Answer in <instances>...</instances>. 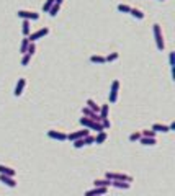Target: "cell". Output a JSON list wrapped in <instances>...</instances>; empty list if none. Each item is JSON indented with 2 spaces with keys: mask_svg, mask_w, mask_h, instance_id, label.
<instances>
[{
  "mask_svg": "<svg viewBox=\"0 0 175 196\" xmlns=\"http://www.w3.org/2000/svg\"><path fill=\"white\" fill-rule=\"evenodd\" d=\"M154 38H156V44H157V49L159 51H164L165 48V43H164V34H162V26L159 23H156L154 26Z\"/></svg>",
  "mask_w": 175,
  "mask_h": 196,
  "instance_id": "cell-1",
  "label": "cell"
},
{
  "mask_svg": "<svg viewBox=\"0 0 175 196\" xmlns=\"http://www.w3.org/2000/svg\"><path fill=\"white\" fill-rule=\"evenodd\" d=\"M105 178L108 180H116V181H126V183H133V177L126 175V173H115V172H106Z\"/></svg>",
  "mask_w": 175,
  "mask_h": 196,
  "instance_id": "cell-2",
  "label": "cell"
},
{
  "mask_svg": "<svg viewBox=\"0 0 175 196\" xmlns=\"http://www.w3.org/2000/svg\"><path fill=\"white\" fill-rule=\"evenodd\" d=\"M17 15L21 20H30V21L31 20H39V13L34 12V10H18Z\"/></svg>",
  "mask_w": 175,
  "mask_h": 196,
  "instance_id": "cell-3",
  "label": "cell"
},
{
  "mask_svg": "<svg viewBox=\"0 0 175 196\" xmlns=\"http://www.w3.org/2000/svg\"><path fill=\"white\" fill-rule=\"evenodd\" d=\"M118 92H120V80H118V78H115V80L111 82L110 95H108L110 103H116V100H118Z\"/></svg>",
  "mask_w": 175,
  "mask_h": 196,
  "instance_id": "cell-4",
  "label": "cell"
},
{
  "mask_svg": "<svg viewBox=\"0 0 175 196\" xmlns=\"http://www.w3.org/2000/svg\"><path fill=\"white\" fill-rule=\"evenodd\" d=\"M89 134H90V131L84 128V129H80V131H75V133L67 134V141L74 142V141H77V139H84V137H87Z\"/></svg>",
  "mask_w": 175,
  "mask_h": 196,
  "instance_id": "cell-5",
  "label": "cell"
},
{
  "mask_svg": "<svg viewBox=\"0 0 175 196\" xmlns=\"http://www.w3.org/2000/svg\"><path fill=\"white\" fill-rule=\"evenodd\" d=\"M82 116L89 118V119H90V121H93V123H101L100 114H98V113H95V111H92L90 108H87V106H84V108H82Z\"/></svg>",
  "mask_w": 175,
  "mask_h": 196,
  "instance_id": "cell-6",
  "label": "cell"
},
{
  "mask_svg": "<svg viewBox=\"0 0 175 196\" xmlns=\"http://www.w3.org/2000/svg\"><path fill=\"white\" fill-rule=\"evenodd\" d=\"M49 33V28L44 26V28H41V30L38 31H34V33H30V36H28V39H30V43H34V41H38L41 38H44V36Z\"/></svg>",
  "mask_w": 175,
  "mask_h": 196,
  "instance_id": "cell-7",
  "label": "cell"
},
{
  "mask_svg": "<svg viewBox=\"0 0 175 196\" xmlns=\"http://www.w3.org/2000/svg\"><path fill=\"white\" fill-rule=\"evenodd\" d=\"M48 137H51V139H57V141H67V134L62 133V131H57V129H49Z\"/></svg>",
  "mask_w": 175,
  "mask_h": 196,
  "instance_id": "cell-8",
  "label": "cell"
},
{
  "mask_svg": "<svg viewBox=\"0 0 175 196\" xmlns=\"http://www.w3.org/2000/svg\"><path fill=\"white\" fill-rule=\"evenodd\" d=\"M25 85H26V78H25V77H20L18 82H17V85H15V90H13V95L20 97L21 93H23V90H25Z\"/></svg>",
  "mask_w": 175,
  "mask_h": 196,
  "instance_id": "cell-9",
  "label": "cell"
},
{
  "mask_svg": "<svg viewBox=\"0 0 175 196\" xmlns=\"http://www.w3.org/2000/svg\"><path fill=\"white\" fill-rule=\"evenodd\" d=\"M108 193V188H101V186H95L93 190H89V191H85L84 196H103Z\"/></svg>",
  "mask_w": 175,
  "mask_h": 196,
  "instance_id": "cell-10",
  "label": "cell"
},
{
  "mask_svg": "<svg viewBox=\"0 0 175 196\" xmlns=\"http://www.w3.org/2000/svg\"><path fill=\"white\" fill-rule=\"evenodd\" d=\"M0 181H2L3 185H7L8 188H15V186H17V180H15V177H8V175H0Z\"/></svg>",
  "mask_w": 175,
  "mask_h": 196,
  "instance_id": "cell-11",
  "label": "cell"
},
{
  "mask_svg": "<svg viewBox=\"0 0 175 196\" xmlns=\"http://www.w3.org/2000/svg\"><path fill=\"white\" fill-rule=\"evenodd\" d=\"M0 175H8V177H15L17 175V170L12 168V167H7L3 163H0Z\"/></svg>",
  "mask_w": 175,
  "mask_h": 196,
  "instance_id": "cell-12",
  "label": "cell"
},
{
  "mask_svg": "<svg viewBox=\"0 0 175 196\" xmlns=\"http://www.w3.org/2000/svg\"><path fill=\"white\" fill-rule=\"evenodd\" d=\"M93 185H95V186H101V188H110L111 186V180H108V178H97L95 181H93Z\"/></svg>",
  "mask_w": 175,
  "mask_h": 196,
  "instance_id": "cell-13",
  "label": "cell"
},
{
  "mask_svg": "<svg viewBox=\"0 0 175 196\" xmlns=\"http://www.w3.org/2000/svg\"><path fill=\"white\" fill-rule=\"evenodd\" d=\"M129 15H131V17H134L136 20H142V18L146 17V15H144V10H142V8H137V7H134V8H131Z\"/></svg>",
  "mask_w": 175,
  "mask_h": 196,
  "instance_id": "cell-14",
  "label": "cell"
},
{
  "mask_svg": "<svg viewBox=\"0 0 175 196\" xmlns=\"http://www.w3.org/2000/svg\"><path fill=\"white\" fill-rule=\"evenodd\" d=\"M21 31H23V36H30V33H31V21L30 20H23V23H21Z\"/></svg>",
  "mask_w": 175,
  "mask_h": 196,
  "instance_id": "cell-15",
  "label": "cell"
},
{
  "mask_svg": "<svg viewBox=\"0 0 175 196\" xmlns=\"http://www.w3.org/2000/svg\"><path fill=\"white\" fill-rule=\"evenodd\" d=\"M111 186L118 188V190H129V188H131V183H126V181H116V180H113V181H111Z\"/></svg>",
  "mask_w": 175,
  "mask_h": 196,
  "instance_id": "cell-16",
  "label": "cell"
},
{
  "mask_svg": "<svg viewBox=\"0 0 175 196\" xmlns=\"http://www.w3.org/2000/svg\"><path fill=\"white\" fill-rule=\"evenodd\" d=\"M87 108H90V110L95 111V113H100V105L97 103L95 100H92V98L87 100Z\"/></svg>",
  "mask_w": 175,
  "mask_h": 196,
  "instance_id": "cell-17",
  "label": "cell"
},
{
  "mask_svg": "<svg viewBox=\"0 0 175 196\" xmlns=\"http://www.w3.org/2000/svg\"><path fill=\"white\" fill-rule=\"evenodd\" d=\"M106 139H108V133H106V131L97 133V136H95V144H103Z\"/></svg>",
  "mask_w": 175,
  "mask_h": 196,
  "instance_id": "cell-18",
  "label": "cell"
},
{
  "mask_svg": "<svg viewBox=\"0 0 175 196\" xmlns=\"http://www.w3.org/2000/svg\"><path fill=\"white\" fill-rule=\"evenodd\" d=\"M139 142L142 144V146H156L157 139H156V137H141Z\"/></svg>",
  "mask_w": 175,
  "mask_h": 196,
  "instance_id": "cell-19",
  "label": "cell"
},
{
  "mask_svg": "<svg viewBox=\"0 0 175 196\" xmlns=\"http://www.w3.org/2000/svg\"><path fill=\"white\" fill-rule=\"evenodd\" d=\"M151 129L156 131V133H169V131H170V128L167 124H154Z\"/></svg>",
  "mask_w": 175,
  "mask_h": 196,
  "instance_id": "cell-20",
  "label": "cell"
},
{
  "mask_svg": "<svg viewBox=\"0 0 175 196\" xmlns=\"http://www.w3.org/2000/svg\"><path fill=\"white\" fill-rule=\"evenodd\" d=\"M108 111H110V105H108V103H105V105H101L100 106V118L101 119H105V118H108Z\"/></svg>",
  "mask_w": 175,
  "mask_h": 196,
  "instance_id": "cell-21",
  "label": "cell"
},
{
  "mask_svg": "<svg viewBox=\"0 0 175 196\" xmlns=\"http://www.w3.org/2000/svg\"><path fill=\"white\" fill-rule=\"evenodd\" d=\"M90 62H93V64H105L106 61H105V56L93 54V56H90Z\"/></svg>",
  "mask_w": 175,
  "mask_h": 196,
  "instance_id": "cell-22",
  "label": "cell"
},
{
  "mask_svg": "<svg viewBox=\"0 0 175 196\" xmlns=\"http://www.w3.org/2000/svg\"><path fill=\"white\" fill-rule=\"evenodd\" d=\"M28 46H30V39H28V36H25L23 41H21V46H20V53H26L28 51Z\"/></svg>",
  "mask_w": 175,
  "mask_h": 196,
  "instance_id": "cell-23",
  "label": "cell"
},
{
  "mask_svg": "<svg viewBox=\"0 0 175 196\" xmlns=\"http://www.w3.org/2000/svg\"><path fill=\"white\" fill-rule=\"evenodd\" d=\"M79 123H80V124H82L85 129H90V126H92V123H93V121H90L89 118H85V116H82V118L79 119Z\"/></svg>",
  "mask_w": 175,
  "mask_h": 196,
  "instance_id": "cell-24",
  "label": "cell"
},
{
  "mask_svg": "<svg viewBox=\"0 0 175 196\" xmlns=\"http://www.w3.org/2000/svg\"><path fill=\"white\" fill-rule=\"evenodd\" d=\"M131 8L133 7H129L128 3H118V12H121V13H129Z\"/></svg>",
  "mask_w": 175,
  "mask_h": 196,
  "instance_id": "cell-25",
  "label": "cell"
},
{
  "mask_svg": "<svg viewBox=\"0 0 175 196\" xmlns=\"http://www.w3.org/2000/svg\"><path fill=\"white\" fill-rule=\"evenodd\" d=\"M141 131H136V133H133V134H129V141L131 142H139V139H141Z\"/></svg>",
  "mask_w": 175,
  "mask_h": 196,
  "instance_id": "cell-26",
  "label": "cell"
},
{
  "mask_svg": "<svg viewBox=\"0 0 175 196\" xmlns=\"http://www.w3.org/2000/svg\"><path fill=\"white\" fill-rule=\"evenodd\" d=\"M89 131H97V133H101V131H105L103 126H101V123H92V126Z\"/></svg>",
  "mask_w": 175,
  "mask_h": 196,
  "instance_id": "cell-27",
  "label": "cell"
},
{
  "mask_svg": "<svg viewBox=\"0 0 175 196\" xmlns=\"http://www.w3.org/2000/svg\"><path fill=\"white\" fill-rule=\"evenodd\" d=\"M59 8H61V5H57V3L54 2V5L49 8V12H48V13H49L51 17H56V15H57V12H59Z\"/></svg>",
  "mask_w": 175,
  "mask_h": 196,
  "instance_id": "cell-28",
  "label": "cell"
},
{
  "mask_svg": "<svg viewBox=\"0 0 175 196\" xmlns=\"http://www.w3.org/2000/svg\"><path fill=\"white\" fill-rule=\"evenodd\" d=\"M120 57V53H111V54H108V56H105V61L106 62H113V61H116Z\"/></svg>",
  "mask_w": 175,
  "mask_h": 196,
  "instance_id": "cell-29",
  "label": "cell"
},
{
  "mask_svg": "<svg viewBox=\"0 0 175 196\" xmlns=\"http://www.w3.org/2000/svg\"><path fill=\"white\" fill-rule=\"evenodd\" d=\"M156 131H152V129H146V131H142V133H141V136L142 137H156Z\"/></svg>",
  "mask_w": 175,
  "mask_h": 196,
  "instance_id": "cell-30",
  "label": "cell"
},
{
  "mask_svg": "<svg viewBox=\"0 0 175 196\" xmlns=\"http://www.w3.org/2000/svg\"><path fill=\"white\" fill-rule=\"evenodd\" d=\"M31 54H23V57H21V65H28V64H30V61H31Z\"/></svg>",
  "mask_w": 175,
  "mask_h": 196,
  "instance_id": "cell-31",
  "label": "cell"
},
{
  "mask_svg": "<svg viewBox=\"0 0 175 196\" xmlns=\"http://www.w3.org/2000/svg\"><path fill=\"white\" fill-rule=\"evenodd\" d=\"M84 144L85 146H90V144H95V136H87V137H84Z\"/></svg>",
  "mask_w": 175,
  "mask_h": 196,
  "instance_id": "cell-32",
  "label": "cell"
},
{
  "mask_svg": "<svg viewBox=\"0 0 175 196\" xmlns=\"http://www.w3.org/2000/svg\"><path fill=\"white\" fill-rule=\"evenodd\" d=\"M54 5V0H46V2H44V5H43V12H49V8H51V7H53Z\"/></svg>",
  "mask_w": 175,
  "mask_h": 196,
  "instance_id": "cell-33",
  "label": "cell"
},
{
  "mask_svg": "<svg viewBox=\"0 0 175 196\" xmlns=\"http://www.w3.org/2000/svg\"><path fill=\"white\" fill-rule=\"evenodd\" d=\"M28 54H31V56H34V53H36V44L34 43H30V46H28V51H26ZM25 53V54H26Z\"/></svg>",
  "mask_w": 175,
  "mask_h": 196,
  "instance_id": "cell-34",
  "label": "cell"
},
{
  "mask_svg": "<svg viewBox=\"0 0 175 196\" xmlns=\"http://www.w3.org/2000/svg\"><path fill=\"white\" fill-rule=\"evenodd\" d=\"M101 126H103V129H110V128H111V123H110V119H108V118L101 119Z\"/></svg>",
  "mask_w": 175,
  "mask_h": 196,
  "instance_id": "cell-35",
  "label": "cell"
},
{
  "mask_svg": "<svg viewBox=\"0 0 175 196\" xmlns=\"http://www.w3.org/2000/svg\"><path fill=\"white\" fill-rule=\"evenodd\" d=\"M85 146V144H84V139H77V141H74V147L75 149H82Z\"/></svg>",
  "mask_w": 175,
  "mask_h": 196,
  "instance_id": "cell-36",
  "label": "cell"
},
{
  "mask_svg": "<svg viewBox=\"0 0 175 196\" xmlns=\"http://www.w3.org/2000/svg\"><path fill=\"white\" fill-rule=\"evenodd\" d=\"M169 62H170V67L173 69V65H175V64H173V53L169 54Z\"/></svg>",
  "mask_w": 175,
  "mask_h": 196,
  "instance_id": "cell-37",
  "label": "cell"
},
{
  "mask_svg": "<svg viewBox=\"0 0 175 196\" xmlns=\"http://www.w3.org/2000/svg\"><path fill=\"white\" fill-rule=\"evenodd\" d=\"M54 2H56V3H57V5H61V3H62V2H64V0H54Z\"/></svg>",
  "mask_w": 175,
  "mask_h": 196,
  "instance_id": "cell-38",
  "label": "cell"
},
{
  "mask_svg": "<svg viewBox=\"0 0 175 196\" xmlns=\"http://www.w3.org/2000/svg\"><path fill=\"white\" fill-rule=\"evenodd\" d=\"M160 2H164V0H160Z\"/></svg>",
  "mask_w": 175,
  "mask_h": 196,
  "instance_id": "cell-39",
  "label": "cell"
}]
</instances>
